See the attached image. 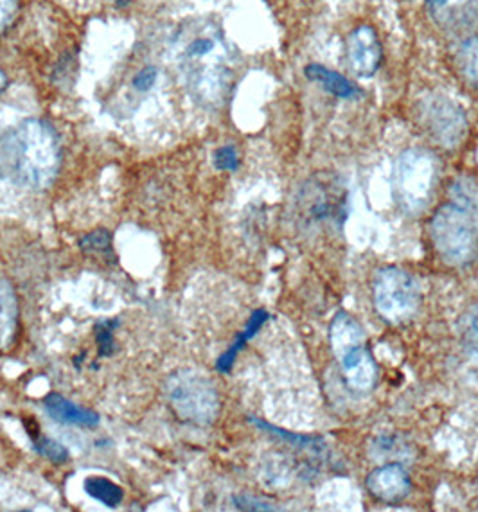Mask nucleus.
Returning a JSON list of instances; mask_svg holds the SVG:
<instances>
[{
    "label": "nucleus",
    "mask_w": 478,
    "mask_h": 512,
    "mask_svg": "<svg viewBox=\"0 0 478 512\" xmlns=\"http://www.w3.org/2000/svg\"><path fill=\"white\" fill-rule=\"evenodd\" d=\"M214 164L222 171H236L239 166L238 151L234 146H222L214 153Z\"/></svg>",
    "instance_id": "nucleus-21"
},
{
    "label": "nucleus",
    "mask_w": 478,
    "mask_h": 512,
    "mask_svg": "<svg viewBox=\"0 0 478 512\" xmlns=\"http://www.w3.org/2000/svg\"><path fill=\"white\" fill-rule=\"evenodd\" d=\"M81 248L89 254H98V256H110L112 254V236L107 230H96L89 236L81 239Z\"/></svg>",
    "instance_id": "nucleus-19"
},
{
    "label": "nucleus",
    "mask_w": 478,
    "mask_h": 512,
    "mask_svg": "<svg viewBox=\"0 0 478 512\" xmlns=\"http://www.w3.org/2000/svg\"><path fill=\"white\" fill-rule=\"evenodd\" d=\"M44 408L45 412L56 423L72 424V426H81V428H94L101 421L99 414H96L94 410L80 407L69 399L63 398L60 394H51L49 398H45Z\"/></svg>",
    "instance_id": "nucleus-12"
},
{
    "label": "nucleus",
    "mask_w": 478,
    "mask_h": 512,
    "mask_svg": "<svg viewBox=\"0 0 478 512\" xmlns=\"http://www.w3.org/2000/svg\"><path fill=\"white\" fill-rule=\"evenodd\" d=\"M304 74H306L308 80L319 83L322 89L328 90L329 94H333L337 98L355 99L360 96V89L347 80L346 76L331 71V69L324 67V65H319V63L308 65L304 69Z\"/></svg>",
    "instance_id": "nucleus-14"
},
{
    "label": "nucleus",
    "mask_w": 478,
    "mask_h": 512,
    "mask_svg": "<svg viewBox=\"0 0 478 512\" xmlns=\"http://www.w3.org/2000/svg\"><path fill=\"white\" fill-rule=\"evenodd\" d=\"M157 69H153V67H148V69H144V71L139 72L135 78H133V87L137 90H141V92H146V90H150L153 85H155V81H157Z\"/></svg>",
    "instance_id": "nucleus-24"
},
{
    "label": "nucleus",
    "mask_w": 478,
    "mask_h": 512,
    "mask_svg": "<svg viewBox=\"0 0 478 512\" xmlns=\"http://www.w3.org/2000/svg\"><path fill=\"white\" fill-rule=\"evenodd\" d=\"M114 320H103L96 331L99 344V356H112L114 354Z\"/></svg>",
    "instance_id": "nucleus-20"
},
{
    "label": "nucleus",
    "mask_w": 478,
    "mask_h": 512,
    "mask_svg": "<svg viewBox=\"0 0 478 512\" xmlns=\"http://www.w3.org/2000/svg\"><path fill=\"white\" fill-rule=\"evenodd\" d=\"M266 318H268V315H266L265 311H256V313L250 317L247 327H245V331L238 336L236 344L232 345L231 349H229V351L223 354L222 358H220V362H218V371H231L234 358L238 356L239 351L245 347L248 340H250L252 336L256 335L257 331H259V327L265 324Z\"/></svg>",
    "instance_id": "nucleus-16"
},
{
    "label": "nucleus",
    "mask_w": 478,
    "mask_h": 512,
    "mask_svg": "<svg viewBox=\"0 0 478 512\" xmlns=\"http://www.w3.org/2000/svg\"><path fill=\"white\" fill-rule=\"evenodd\" d=\"M178 69L198 103L222 106L231 94L234 56L222 29L213 22H193L177 36Z\"/></svg>",
    "instance_id": "nucleus-1"
},
{
    "label": "nucleus",
    "mask_w": 478,
    "mask_h": 512,
    "mask_svg": "<svg viewBox=\"0 0 478 512\" xmlns=\"http://www.w3.org/2000/svg\"><path fill=\"white\" fill-rule=\"evenodd\" d=\"M435 24L446 31H466L478 24V0H426Z\"/></svg>",
    "instance_id": "nucleus-10"
},
{
    "label": "nucleus",
    "mask_w": 478,
    "mask_h": 512,
    "mask_svg": "<svg viewBox=\"0 0 478 512\" xmlns=\"http://www.w3.org/2000/svg\"><path fill=\"white\" fill-rule=\"evenodd\" d=\"M6 87V76H4V72L0 71V92L4 90Z\"/></svg>",
    "instance_id": "nucleus-26"
},
{
    "label": "nucleus",
    "mask_w": 478,
    "mask_h": 512,
    "mask_svg": "<svg viewBox=\"0 0 478 512\" xmlns=\"http://www.w3.org/2000/svg\"><path fill=\"white\" fill-rule=\"evenodd\" d=\"M461 63L464 76L478 89V35L462 45Z\"/></svg>",
    "instance_id": "nucleus-18"
},
{
    "label": "nucleus",
    "mask_w": 478,
    "mask_h": 512,
    "mask_svg": "<svg viewBox=\"0 0 478 512\" xmlns=\"http://www.w3.org/2000/svg\"><path fill=\"white\" fill-rule=\"evenodd\" d=\"M437 178L434 155L425 150H408L396 166V195L407 211H419L428 202Z\"/></svg>",
    "instance_id": "nucleus-7"
},
{
    "label": "nucleus",
    "mask_w": 478,
    "mask_h": 512,
    "mask_svg": "<svg viewBox=\"0 0 478 512\" xmlns=\"http://www.w3.org/2000/svg\"><path fill=\"white\" fill-rule=\"evenodd\" d=\"M33 448L38 455H42L47 460H51L54 464H63L69 459V451L63 446L62 442L54 441L44 435L33 437Z\"/></svg>",
    "instance_id": "nucleus-17"
},
{
    "label": "nucleus",
    "mask_w": 478,
    "mask_h": 512,
    "mask_svg": "<svg viewBox=\"0 0 478 512\" xmlns=\"http://www.w3.org/2000/svg\"><path fill=\"white\" fill-rule=\"evenodd\" d=\"M18 329V301L13 284L0 277V351L15 342Z\"/></svg>",
    "instance_id": "nucleus-13"
},
{
    "label": "nucleus",
    "mask_w": 478,
    "mask_h": 512,
    "mask_svg": "<svg viewBox=\"0 0 478 512\" xmlns=\"http://www.w3.org/2000/svg\"><path fill=\"white\" fill-rule=\"evenodd\" d=\"M347 63L360 78H371L381 63L378 35L369 26L356 27L347 38Z\"/></svg>",
    "instance_id": "nucleus-9"
},
{
    "label": "nucleus",
    "mask_w": 478,
    "mask_h": 512,
    "mask_svg": "<svg viewBox=\"0 0 478 512\" xmlns=\"http://www.w3.org/2000/svg\"><path fill=\"white\" fill-rule=\"evenodd\" d=\"M470 336L471 340H473V344L478 347V317L473 320V324L470 327Z\"/></svg>",
    "instance_id": "nucleus-25"
},
{
    "label": "nucleus",
    "mask_w": 478,
    "mask_h": 512,
    "mask_svg": "<svg viewBox=\"0 0 478 512\" xmlns=\"http://www.w3.org/2000/svg\"><path fill=\"white\" fill-rule=\"evenodd\" d=\"M166 394L175 414L187 423L207 426L220 414V396L202 372L180 371L169 376Z\"/></svg>",
    "instance_id": "nucleus-5"
},
{
    "label": "nucleus",
    "mask_w": 478,
    "mask_h": 512,
    "mask_svg": "<svg viewBox=\"0 0 478 512\" xmlns=\"http://www.w3.org/2000/svg\"><path fill=\"white\" fill-rule=\"evenodd\" d=\"M421 119L426 130L444 148H457L466 137V112L453 99L434 94L421 103Z\"/></svg>",
    "instance_id": "nucleus-8"
},
{
    "label": "nucleus",
    "mask_w": 478,
    "mask_h": 512,
    "mask_svg": "<svg viewBox=\"0 0 478 512\" xmlns=\"http://www.w3.org/2000/svg\"><path fill=\"white\" fill-rule=\"evenodd\" d=\"M329 340L347 387L358 394L372 390L378 380V365L367 349L362 326L351 315L340 313L331 322Z\"/></svg>",
    "instance_id": "nucleus-4"
},
{
    "label": "nucleus",
    "mask_w": 478,
    "mask_h": 512,
    "mask_svg": "<svg viewBox=\"0 0 478 512\" xmlns=\"http://www.w3.org/2000/svg\"><path fill=\"white\" fill-rule=\"evenodd\" d=\"M410 477L407 469L401 464H387L381 468L374 469L367 478V489L374 498L381 502L394 504L403 500L410 493Z\"/></svg>",
    "instance_id": "nucleus-11"
},
{
    "label": "nucleus",
    "mask_w": 478,
    "mask_h": 512,
    "mask_svg": "<svg viewBox=\"0 0 478 512\" xmlns=\"http://www.w3.org/2000/svg\"><path fill=\"white\" fill-rule=\"evenodd\" d=\"M62 166V150L53 126L29 119L0 133V177L27 189H47Z\"/></svg>",
    "instance_id": "nucleus-2"
},
{
    "label": "nucleus",
    "mask_w": 478,
    "mask_h": 512,
    "mask_svg": "<svg viewBox=\"0 0 478 512\" xmlns=\"http://www.w3.org/2000/svg\"><path fill=\"white\" fill-rule=\"evenodd\" d=\"M17 13L18 0H0V35L13 24Z\"/></svg>",
    "instance_id": "nucleus-22"
},
{
    "label": "nucleus",
    "mask_w": 478,
    "mask_h": 512,
    "mask_svg": "<svg viewBox=\"0 0 478 512\" xmlns=\"http://www.w3.org/2000/svg\"><path fill=\"white\" fill-rule=\"evenodd\" d=\"M471 204L464 186L459 187V195L435 212L430 225L435 250L448 265L466 266L477 259L478 225Z\"/></svg>",
    "instance_id": "nucleus-3"
},
{
    "label": "nucleus",
    "mask_w": 478,
    "mask_h": 512,
    "mask_svg": "<svg viewBox=\"0 0 478 512\" xmlns=\"http://www.w3.org/2000/svg\"><path fill=\"white\" fill-rule=\"evenodd\" d=\"M374 304L390 324L414 317L421 306V288L412 275L401 268H383L372 283Z\"/></svg>",
    "instance_id": "nucleus-6"
},
{
    "label": "nucleus",
    "mask_w": 478,
    "mask_h": 512,
    "mask_svg": "<svg viewBox=\"0 0 478 512\" xmlns=\"http://www.w3.org/2000/svg\"><path fill=\"white\" fill-rule=\"evenodd\" d=\"M234 504L245 511H275V507L266 504L263 500H257L254 496H236Z\"/></svg>",
    "instance_id": "nucleus-23"
},
{
    "label": "nucleus",
    "mask_w": 478,
    "mask_h": 512,
    "mask_svg": "<svg viewBox=\"0 0 478 512\" xmlns=\"http://www.w3.org/2000/svg\"><path fill=\"white\" fill-rule=\"evenodd\" d=\"M85 493L105 507H117L124 500L123 487L105 477H89L83 482Z\"/></svg>",
    "instance_id": "nucleus-15"
}]
</instances>
